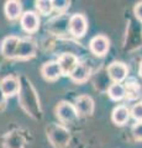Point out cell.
<instances>
[{"instance_id": "cell-21", "label": "cell", "mask_w": 142, "mask_h": 148, "mask_svg": "<svg viewBox=\"0 0 142 148\" xmlns=\"http://www.w3.org/2000/svg\"><path fill=\"white\" fill-rule=\"evenodd\" d=\"M134 12H135V16L139 18V20L142 22V1L137 3L135 5V9H134Z\"/></svg>"}, {"instance_id": "cell-17", "label": "cell", "mask_w": 142, "mask_h": 148, "mask_svg": "<svg viewBox=\"0 0 142 148\" xmlns=\"http://www.w3.org/2000/svg\"><path fill=\"white\" fill-rule=\"evenodd\" d=\"M35 5H36L37 11L40 14H42V15H48L53 10L52 0H36Z\"/></svg>"}, {"instance_id": "cell-2", "label": "cell", "mask_w": 142, "mask_h": 148, "mask_svg": "<svg viewBox=\"0 0 142 148\" xmlns=\"http://www.w3.org/2000/svg\"><path fill=\"white\" fill-rule=\"evenodd\" d=\"M56 114L57 117L63 122H72L78 117V112L74 105L66 103V101L58 104V106L56 108Z\"/></svg>"}, {"instance_id": "cell-6", "label": "cell", "mask_w": 142, "mask_h": 148, "mask_svg": "<svg viewBox=\"0 0 142 148\" xmlns=\"http://www.w3.org/2000/svg\"><path fill=\"white\" fill-rule=\"evenodd\" d=\"M0 88H1L3 94L5 95V98L14 96L20 90V82L17 78L9 75V77H5L0 80Z\"/></svg>"}, {"instance_id": "cell-7", "label": "cell", "mask_w": 142, "mask_h": 148, "mask_svg": "<svg viewBox=\"0 0 142 148\" xmlns=\"http://www.w3.org/2000/svg\"><path fill=\"white\" fill-rule=\"evenodd\" d=\"M74 108L77 110L78 115L88 116V115L93 114V111H94V101L88 95H80L75 99Z\"/></svg>"}, {"instance_id": "cell-22", "label": "cell", "mask_w": 142, "mask_h": 148, "mask_svg": "<svg viewBox=\"0 0 142 148\" xmlns=\"http://www.w3.org/2000/svg\"><path fill=\"white\" fill-rule=\"evenodd\" d=\"M4 103H5V95L3 94V90L0 88V105H3Z\"/></svg>"}, {"instance_id": "cell-23", "label": "cell", "mask_w": 142, "mask_h": 148, "mask_svg": "<svg viewBox=\"0 0 142 148\" xmlns=\"http://www.w3.org/2000/svg\"><path fill=\"white\" fill-rule=\"evenodd\" d=\"M139 74L141 75V78H142V62L140 63V68H139Z\"/></svg>"}, {"instance_id": "cell-5", "label": "cell", "mask_w": 142, "mask_h": 148, "mask_svg": "<svg viewBox=\"0 0 142 148\" xmlns=\"http://www.w3.org/2000/svg\"><path fill=\"white\" fill-rule=\"evenodd\" d=\"M109 47H110L109 40L102 35L95 36L94 38H91L90 43H89L90 51L93 52V54L98 56V57H103V56L106 54L109 51Z\"/></svg>"}, {"instance_id": "cell-10", "label": "cell", "mask_w": 142, "mask_h": 148, "mask_svg": "<svg viewBox=\"0 0 142 148\" xmlns=\"http://www.w3.org/2000/svg\"><path fill=\"white\" fill-rule=\"evenodd\" d=\"M51 128L53 131H49L48 137H49V140H51L52 145L57 148H64L68 145V142H69V133H68V131L63 127H59V135H57L56 126L51 127Z\"/></svg>"}, {"instance_id": "cell-4", "label": "cell", "mask_w": 142, "mask_h": 148, "mask_svg": "<svg viewBox=\"0 0 142 148\" xmlns=\"http://www.w3.org/2000/svg\"><path fill=\"white\" fill-rule=\"evenodd\" d=\"M129 69L121 62H113L108 67V74L114 83H121L122 80L126 79Z\"/></svg>"}, {"instance_id": "cell-19", "label": "cell", "mask_w": 142, "mask_h": 148, "mask_svg": "<svg viewBox=\"0 0 142 148\" xmlns=\"http://www.w3.org/2000/svg\"><path fill=\"white\" fill-rule=\"evenodd\" d=\"M132 136L136 141H142V121L137 122L132 127Z\"/></svg>"}, {"instance_id": "cell-14", "label": "cell", "mask_w": 142, "mask_h": 148, "mask_svg": "<svg viewBox=\"0 0 142 148\" xmlns=\"http://www.w3.org/2000/svg\"><path fill=\"white\" fill-rule=\"evenodd\" d=\"M4 11L9 20H16L21 16L22 5L20 0H8L4 6Z\"/></svg>"}, {"instance_id": "cell-3", "label": "cell", "mask_w": 142, "mask_h": 148, "mask_svg": "<svg viewBox=\"0 0 142 148\" xmlns=\"http://www.w3.org/2000/svg\"><path fill=\"white\" fill-rule=\"evenodd\" d=\"M20 24L24 31H26L27 34H32V32H36L38 30L40 18L36 12L26 11L20 16Z\"/></svg>"}, {"instance_id": "cell-12", "label": "cell", "mask_w": 142, "mask_h": 148, "mask_svg": "<svg viewBox=\"0 0 142 148\" xmlns=\"http://www.w3.org/2000/svg\"><path fill=\"white\" fill-rule=\"evenodd\" d=\"M20 38L16 36H9L6 38H4L1 43V53L4 57L6 58H15V52L19 45Z\"/></svg>"}, {"instance_id": "cell-9", "label": "cell", "mask_w": 142, "mask_h": 148, "mask_svg": "<svg viewBox=\"0 0 142 148\" xmlns=\"http://www.w3.org/2000/svg\"><path fill=\"white\" fill-rule=\"evenodd\" d=\"M57 63H58L59 68H61L62 75H69V74L72 73V71L77 67V64L79 62H78V59H77V57L74 54L64 53L58 58Z\"/></svg>"}, {"instance_id": "cell-13", "label": "cell", "mask_w": 142, "mask_h": 148, "mask_svg": "<svg viewBox=\"0 0 142 148\" xmlns=\"http://www.w3.org/2000/svg\"><path fill=\"white\" fill-rule=\"evenodd\" d=\"M89 75H90V68L84 63H78L77 67L73 69L72 73L69 74L71 79L74 83H78V84L86 82Z\"/></svg>"}, {"instance_id": "cell-11", "label": "cell", "mask_w": 142, "mask_h": 148, "mask_svg": "<svg viewBox=\"0 0 142 148\" xmlns=\"http://www.w3.org/2000/svg\"><path fill=\"white\" fill-rule=\"evenodd\" d=\"M41 73H42L45 79L49 82L57 80L62 75L61 68H59L57 62H46L42 66V68H41Z\"/></svg>"}, {"instance_id": "cell-1", "label": "cell", "mask_w": 142, "mask_h": 148, "mask_svg": "<svg viewBox=\"0 0 142 148\" xmlns=\"http://www.w3.org/2000/svg\"><path fill=\"white\" fill-rule=\"evenodd\" d=\"M68 27H69V31L73 36L78 37H83L88 29V24H86V18L80 15V14H74L71 18L69 22H68Z\"/></svg>"}, {"instance_id": "cell-20", "label": "cell", "mask_w": 142, "mask_h": 148, "mask_svg": "<svg viewBox=\"0 0 142 148\" xmlns=\"http://www.w3.org/2000/svg\"><path fill=\"white\" fill-rule=\"evenodd\" d=\"M52 4H53V9L61 11V10H64V9L68 6L69 0H52Z\"/></svg>"}, {"instance_id": "cell-16", "label": "cell", "mask_w": 142, "mask_h": 148, "mask_svg": "<svg viewBox=\"0 0 142 148\" xmlns=\"http://www.w3.org/2000/svg\"><path fill=\"white\" fill-rule=\"evenodd\" d=\"M108 94H109V96H110V99L111 100L119 101V100H121L126 94L125 86L121 85L120 83H114V84H111L109 86Z\"/></svg>"}, {"instance_id": "cell-15", "label": "cell", "mask_w": 142, "mask_h": 148, "mask_svg": "<svg viewBox=\"0 0 142 148\" xmlns=\"http://www.w3.org/2000/svg\"><path fill=\"white\" fill-rule=\"evenodd\" d=\"M111 119L114 123L119 125V126H123L125 123H127L130 119V110L125 105H119L113 110Z\"/></svg>"}, {"instance_id": "cell-8", "label": "cell", "mask_w": 142, "mask_h": 148, "mask_svg": "<svg viewBox=\"0 0 142 148\" xmlns=\"http://www.w3.org/2000/svg\"><path fill=\"white\" fill-rule=\"evenodd\" d=\"M35 52H36V43L32 40L29 38L20 40L15 52V58H20V59L30 58L35 54Z\"/></svg>"}, {"instance_id": "cell-18", "label": "cell", "mask_w": 142, "mask_h": 148, "mask_svg": "<svg viewBox=\"0 0 142 148\" xmlns=\"http://www.w3.org/2000/svg\"><path fill=\"white\" fill-rule=\"evenodd\" d=\"M130 115L134 120H136L137 122L142 121V103H139V104H135L132 106V109L130 110Z\"/></svg>"}]
</instances>
